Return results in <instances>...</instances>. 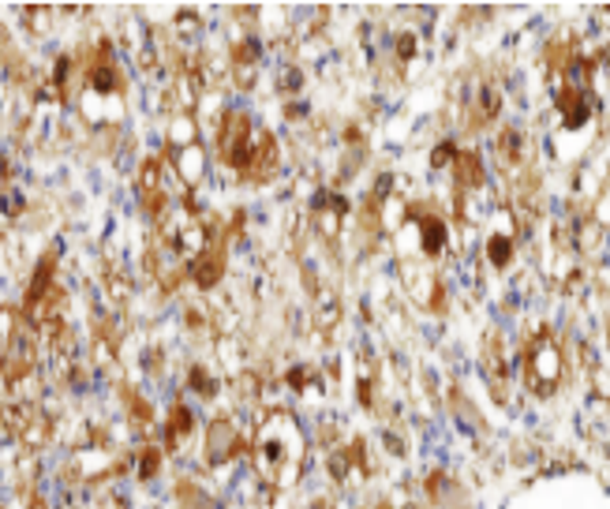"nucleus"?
<instances>
[{"label": "nucleus", "mask_w": 610, "mask_h": 509, "mask_svg": "<svg viewBox=\"0 0 610 509\" xmlns=\"http://www.w3.org/2000/svg\"><path fill=\"white\" fill-rule=\"evenodd\" d=\"M255 472L270 487H293L304 472V430L293 416H270L255 435Z\"/></svg>", "instance_id": "obj_1"}, {"label": "nucleus", "mask_w": 610, "mask_h": 509, "mask_svg": "<svg viewBox=\"0 0 610 509\" xmlns=\"http://www.w3.org/2000/svg\"><path fill=\"white\" fill-rule=\"evenodd\" d=\"M565 375V360H562V348L551 334H540L532 345L524 348V382L536 389V394H554L558 382Z\"/></svg>", "instance_id": "obj_2"}, {"label": "nucleus", "mask_w": 610, "mask_h": 509, "mask_svg": "<svg viewBox=\"0 0 610 509\" xmlns=\"http://www.w3.org/2000/svg\"><path fill=\"white\" fill-rule=\"evenodd\" d=\"M551 98H554V109H558L562 124H565L569 132L584 128V124L592 121V112H595V94H592L588 87L565 83V75H554V90H551Z\"/></svg>", "instance_id": "obj_3"}, {"label": "nucleus", "mask_w": 610, "mask_h": 509, "mask_svg": "<svg viewBox=\"0 0 610 509\" xmlns=\"http://www.w3.org/2000/svg\"><path fill=\"white\" fill-rule=\"evenodd\" d=\"M345 214H348V203L341 199L337 191H318L315 195V203H311V225H315V232L326 244H334L337 237H341V221H345Z\"/></svg>", "instance_id": "obj_4"}, {"label": "nucleus", "mask_w": 610, "mask_h": 509, "mask_svg": "<svg viewBox=\"0 0 610 509\" xmlns=\"http://www.w3.org/2000/svg\"><path fill=\"white\" fill-rule=\"evenodd\" d=\"M135 191H139V203L150 217H166L169 214V195L161 187V162L157 158H146L139 165V176H135Z\"/></svg>", "instance_id": "obj_5"}, {"label": "nucleus", "mask_w": 610, "mask_h": 509, "mask_svg": "<svg viewBox=\"0 0 610 509\" xmlns=\"http://www.w3.org/2000/svg\"><path fill=\"white\" fill-rule=\"evenodd\" d=\"M240 450H243V439H240L236 423L218 416L207 427V457H210V464H229L232 457H240Z\"/></svg>", "instance_id": "obj_6"}, {"label": "nucleus", "mask_w": 610, "mask_h": 509, "mask_svg": "<svg viewBox=\"0 0 610 509\" xmlns=\"http://www.w3.org/2000/svg\"><path fill=\"white\" fill-rule=\"evenodd\" d=\"M409 225L420 237V255L423 259H438L445 251V225H442L438 214H431L423 207H409Z\"/></svg>", "instance_id": "obj_7"}, {"label": "nucleus", "mask_w": 610, "mask_h": 509, "mask_svg": "<svg viewBox=\"0 0 610 509\" xmlns=\"http://www.w3.org/2000/svg\"><path fill=\"white\" fill-rule=\"evenodd\" d=\"M221 278H225V240L214 237L210 248L191 262V281H195L202 292H210V289L221 285Z\"/></svg>", "instance_id": "obj_8"}, {"label": "nucleus", "mask_w": 610, "mask_h": 509, "mask_svg": "<svg viewBox=\"0 0 610 509\" xmlns=\"http://www.w3.org/2000/svg\"><path fill=\"white\" fill-rule=\"evenodd\" d=\"M397 278H401L404 292H409L416 303L434 307V296H438V289H442V285L434 281V273H431V270H423V266H416V262L404 259V262L397 266Z\"/></svg>", "instance_id": "obj_9"}, {"label": "nucleus", "mask_w": 610, "mask_h": 509, "mask_svg": "<svg viewBox=\"0 0 610 509\" xmlns=\"http://www.w3.org/2000/svg\"><path fill=\"white\" fill-rule=\"evenodd\" d=\"M483 367H487V382H491L495 398L506 401V386H509V364H506V352H502V337L491 334L483 345Z\"/></svg>", "instance_id": "obj_10"}, {"label": "nucleus", "mask_w": 610, "mask_h": 509, "mask_svg": "<svg viewBox=\"0 0 610 509\" xmlns=\"http://www.w3.org/2000/svg\"><path fill=\"white\" fill-rule=\"evenodd\" d=\"M454 176H457V195H479L487 187V169L476 150H457Z\"/></svg>", "instance_id": "obj_11"}, {"label": "nucleus", "mask_w": 610, "mask_h": 509, "mask_svg": "<svg viewBox=\"0 0 610 509\" xmlns=\"http://www.w3.org/2000/svg\"><path fill=\"white\" fill-rule=\"evenodd\" d=\"M173 165H177V176L187 184V187H198L202 180H207V169H210V158H207V150H202V143L180 150V154H169Z\"/></svg>", "instance_id": "obj_12"}, {"label": "nucleus", "mask_w": 610, "mask_h": 509, "mask_svg": "<svg viewBox=\"0 0 610 509\" xmlns=\"http://www.w3.org/2000/svg\"><path fill=\"white\" fill-rule=\"evenodd\" d=\"M191 430H195L191 408H187V405H173V408H169V419H166V430H161V435H166V450L177 453V450L187 442Z\"/></svg>", "instance_id": "obj_13"}, {"label": "nucleus", "mask_w": 610, "mask_h": 509, "mask_svg": "<svg viewBox=\"0 0 610 509\" xmlns=\"http://www.w3.org/2000/svg\"><path fill=\"white\" fill-rule=\"evenodd\" d=\"M195 143H198V116H173L166 124V150L169 154H180Z\"/></svg>", "instance_id": "obj_14"}, {"label": "nucleus", "mask_w": 610, "mask_h": 509, "mask_svg": "<svg viewBox=\"0 0 610 509\" xmlns=\"http://www.w3.org/2000/svg\"><path fill=\"white\" fill-rule=\"evenodd\" d=\"M311 315H315V326L318 330H334L341 323V300L330 292V289H318L315 300H311Z\"/></svg>", "instance_id": "obj_15"}, {"label": "nucleus", "mask_w": 610, "mask_h": 509, "mask_svg": "<svg viewBox=\"0 0 610 509\" xmlns=\"http://www.w3.org/2000/svg\"><path fill=\"white\" fill-rule=\"evenodd\" d=\"M49 439H53V419H49V416H46L42 408H37V412L30 416V423L23 427L19 442H23V446H27L30 453H34V450H42V446H46Z\"/></svg>", "instance_id": "obj_16"}, {"label": "nucleus", "mask_w": 610, "mask_h": 509, "mask_svg": "<svg viewBox=\"0 0 610 509\" xmlns=\"http://www.w3.org/2000/svg\"><path fill=\"white\" fill-rule=\"evenodd\" d=\"M520 146H524V139H520V132L517 128H502V135H498V143H495V158H498V165L502 169H520Z\"/></svg>", "instance_id": "obj_17"}, {"label": "nucleus", "mask_w": 610, "mask_h": 509, "mask_svg": "<svg viewBox=\"0 0 610 509\" xmlns=\"http://www.w3.org/2000/svg\"><path fill=\"white\" fill-rule=\"evenodd\" d=\"M487 259H491V266H498V270H506L513 262V228L491 232V240H487Z\"/></svg>", "instance_id": "obj_18"}, {"label": "nucleus", "mask_w": 610, "mask_h": 509, "mask_svg": "<svg viewBox=\"0 0 610 509\" xmlns=\"http://www.w3.org/2000/svg\"><path fill=\"white\" fill-rule=\"evenodd\" d=\"M187 386L195 389L198 398H214V394H218L214 375H210L207 367H202V364H191V367H187Z\"/></svg>", "instance_id": "obj_19"}, {"label": "nucleus", "mask_w": 610, "mask_h": 509, "mask_svg": "<svg viewBox=\"0 0 610 509\" xmlns=\"http://www.w3.org/2000/svg\"><path fill=\"white\" fill-rule=\"evenodd\" d=\"M105 292L116 300V303H124L132 296V278H124L120 270H105Z\"/></svg>", "instance_id": "obj_20"}, {"label": "nucleus", "mask_w": 610, "mask_h": 509, "mask_svg": "<svg viewBox=\"0 0 610 509\" xmlns=\"http://www.w3.org/2000/svg\"><path fill=\"white\" fill-rule=\"evenodd\" d=\"M157 468H161V446H143L139 450V480H154L157 476Z\"/></svg>", "instance_id": "obj_21"}, {"label": "nucleus", "mask_w": 610, "mask_h": 509, "mask_svg": "<svg viewBox=\"0 0 610 509\" xmlns=\"http://www.w3.org/2000/svg\"><path fill=\"white\" fill-rule=\"evenodd\" d=\"M457 162V146L454 143H438L434 154H431V169H445V165H454Z\"/></svg>", "instance_id": "obj_22"}, {"label": "nucleus", "mask_w": 610, "mask_h": 509, "mask_svg": "<svg viewBox=\"0 0 610 509\" xmlns=\"http://www.w3.org/2000/svg\"><path fill=\"white\" fill-rule=\"evenodd\" d=\"M304 87V75L296 71V68H284L281 75H277V90H284V94H296Z\"/></svg>", "instance_id": "obj_23"}, {"label": "nucleus", "mask_w": 610, "mask_h": 509, "mask_svg": "<svg viewBox=\"0 0 610 509\" xmlns=\"http://www.w3.org/2000/svg\"><path fill=\"white\" fill-rule=\"evenodd\" d=\"M284 382H289V389H304V386L311 382V367H293Z\"/></svg>", "instance_id": "obj_24"}, {"label": "nucleus", "mask_w": 610, "mask_h": 509, "mask_svg": "<svg viewBox=\"0 0 610 509\" xmlns=\"http://www.w3.org/2000/svg\"><path fill=\"white\" fill-rule=\"evenodd\" d=\"M311 509H334V502H330V498H315Z\"/></svg>", "instance_id": "obj_25"}]
</instances>
